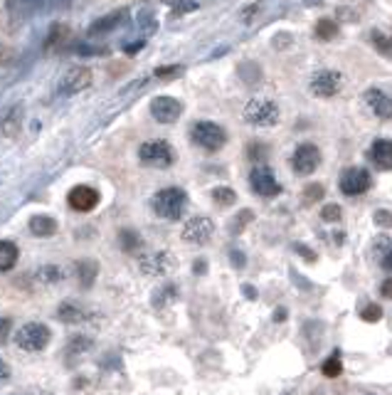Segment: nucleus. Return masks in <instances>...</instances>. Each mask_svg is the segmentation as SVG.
<instances>
[{
    "instance_id": "1",
    "label": "nucleus",
    "mask_w": 392,
    "mask_h": 395,
    "mask_svg": "<svg viewBox=\"0 0 392 395\" xmlns=\"http://www.w3.org/2000/svg\"><path fill=\"white\" fill-rule=\"evenodd\" d=\"M242 119H245V124L249 126L269 129V126L279 124V119H281L279 104L267 99V97H252V99L245 104V109H242Z\"/></svg>"
},
{
    "instance_id": "2",
    "label": "nucleus",
    "mask_w": 392,
    "mask_h": 395,
    "mask_svg": "<svg viewBox=\"0 0 392 395\" xmlns=\"http://www.w3.org/2000/svg\"><path fill=\"white\" fill-rule=\"evenodd\" d=\"M156 215L163 220H180L187 207V193L183 188H163L151 198Z\"/></svg>"
},
{
    "instance_id": "3",
    "label": "nucleus",
    "mask_w": 392,
    "mask_h": 395,
    "mask_svg": "<svg viewBox=\"0 0 392 395\" xmlns=\"http://www.w3.org/2000/svg\"><path fill=\"white\" fill-rule=\"evenodd\" d=\"M190 139L203 151L215 154V151H220L227 143V131L220 124H215V121H195L193 129H190Z\"/></svg>"
},
{
    "instance_id": "4",
    "label": "nucleus",
    "mask_w": 392,
    "mask_h": 395,
    "mask_svg": "<svg viewBox=\"0 0 392 395\" xmlns=\"http://www.w3.org/2000/svg\"><path fill=\"white\" fill-rule=\"evenodd\" d=\"M138 161L143 165H148V168H170L176 163V151L163 139H153V141L141 143Z\"/></svg>"
},
{
    "instance_id": "5",
    "label": "nucleus",
    "mask_w": 392,
    "mask_h": 395,
    "mask_svg": "<svg viewBox=\"0 0 392 395\" xmlns=\"http://www.w3.org/2000/svg\"><path fill=\"white\" fill-rule=\"evenodd\" d=\"M50 338H52V334H50V329H47L45 324H40V321L25 324L23 329H18V334H15V343H18V348L30 351V354H37V351L47 348Z\"/></svg>"
},
{
    "instance_id": "6",
    "label": "nucleus",
    "mask_w": 392,
    "mask_h": 395,
    "mask_svg": "<svg viewBox=\"0 0 392 395\" xmlns=\"http://www.w3.org/2000/svg\"><path fill=\"white\" fill-rule=\"evenodd\" d=\"M343 87V74L336 70H318L313 72V77L309 82L311 94L318 97V99H331L336 97Z\"/></svg>"
},
{
    "instance_id": "7",
    "label": "nucleus",
    "mask_w": 392,
    "mask_h": 395,
    "mask_svg": "<svg viewBox=\"0 0 392 395\" xmlns=\"http://www.w3.org/2000/svg\"><path fill=\"white\" fill-rule=\"evenodd\" d=\"M370 185H373V178H370V173L365 171V168H358V165L346 168V171L340 173V178H338L340 193L348 195V198H358V195L368 193Z\"/></svg>"
},
{
    "instance_id": "8",
    "label": "nucleus",
    "mask_w": 392,
    "mask_h": 395,
    "mask_svg": "<svg viewBox=\"0 0 392 395\" xmlns=\"http://www.w3.org/2000/svg\"><path fill=\"white\" fill-rule=\"evenodd\" d=\"M249 185L257 195L262 198H274V195L281 193V183L276 181L274 171H271L267 163H259L254 165L252 171H249Z\"/></svg>"
},
{
    "instance_id": "9",
    "label": "nucleus",
    "mask_w": 392,
    "mask_h": 395,
    "mask_svg": "<svg viewBox=\"0 0 392 395\" xmlns=\"http://www.w3.org/2000/svg\"><path fill=\"white\" fill-rule=\"evenodd\" d=\"M321 165V151L316 143H299L291 156V168L296 176H311Z\"/></svg>"
},
{
    "instance_id": "10",
    "label": "nucleus",
    "mask_w": 392,
    "mask_h": 395,
    "mask_svg": "<svg viewBox=\"0 0 392 395\" xmlns=\"http://www.w3.org/2000/svg\"><path fill=\"white\" fill-rule=\"evenodd\" d=\"M141 272L148 274V277H165L168 272H173L176 267V260H173V254L165 252V250H151L141 257Z\"/></svg>"
},
{
    "instance_id": "11",
    "label": "nucleus",
    "mask_w": 392,
    "mask_h": 395,
    "mask_svg": "<svg viewBox=\"0 0 392 395\" xmlns=\"http://www.w3.org/2000/svg\"><path fill=\"white\" fill-rule=\"evenodd\" d=\"M92 82H94L92 70L84 67V65H74L65 72V77H62V82H59V92L67 94V97L79 94V92H84V89L92 87Z\"/></svg>"
},
{
    "instance_id": "12",
    "label": "nucleus",
    "mask_w": 392,
    "mask_h": 395,
    "mask_svg": "<svg viewBox=\"0 0 392 395\" xmlns=\"http://www.w3.org/2000/svg\"><path fill=\"white\" fill-rule=\"evenodd\" d=\"M212 235H215V223L210 218H190L180 232L183 242L187 245H205Z\"/></svg>"
},
{
    "instance_id": "13",
    "label": "nucleus",
    "mask_w": 392,
    "mask_h": 395,
    "mask_svg": "<svg viewBox=\"0 0 392 395\" xmlns=\"http://www.w3.org/2000/svg\"><path fill=\"white\" fill-rule=\"evenodd\" d=\"M183 114V104L176 97H156L151 101V117L158 124H176Z\"/></svg>"
},
{
    "instance_id": "14",
    "label": "nucleus",
    "mask_w": 392,
    "mask_h": 395,
    "mask_svg": "<svg viewBox=\"0 0 392 395\" xmlns=\"http://www.w3.org/2000/svg\"><path fill=\"white\" fill-rule=\"evenodd\" d=\"M365 101H368L370 112L382 121H392V89L373 87L365 92Z\"/></svg>"
},
{
    "instance_id": "15",
    "label": "nucleus",
    "mask_w": 392,
    "mask_h": 395,
    "mask_svg": "<svg viewBox=\"0 0 392 395\" xmlns=\"http://www.w3.org/2000/svg\"><path fill=\"white\" fill-rule=\"evenodd\" d=\"M67 203H70L72 210L89 212L99 205V190L92 188V185H76V188H72L70 195H67Z\"/></svg>"
},
{
    "instance_id": "16",
    "label": "nucleus",
    "mask_w": 392,
    "mask_h": 395,
    "mask_svg": "<svg viewBox=\"0 0 392 395\" xmlns=\"http://www.w3.org/2000/svg\"><path fill=\"white\" fill-rule=\"evenodd\" d=\"M368 156L378 168L390 171L392 168V139H375L373 146H370V151H368Z\"/></svg>"
},
{
    "instance_id": "17",
    "label": "nucleus",
    "mask_w": 392,
    "mask_h": 395,
    "mask_svg": "<svg viewBox=\"0 0 392 395\" xmlns=\"http://www.w3.org/2000/svg\"><path fill=\"white\" fill-rule=\"evenodd\" d=\"M126 15H129L126 10H116V12H112V15H104V18H99L92 28H89V35H104V32H112V30H116L118 25L126 20Z\"/></svg>"
},
{
    "instance_id": "18",
    "label": "nucleus",
    "mask_w": 392,
    "mask_h": 395,
    "mask_svg": "<svg viewBox=\"0 0 392 395\" xmlns=\"http://www.w3.org/2000/svg\"><path fill=\"white\" fill-rule=\"evenodd\" d=\"M57 318L65 321V324H82L84 318H87V309L79 307L76 301H62L57 309Z\"/></svg>"
},
{
    "instance_id": "19",
    "label": "nucleus",
    "mask_w": 392,
    "mask_h": 395,
    "mask_svg": "<svg viewBox=\"0 0 392 395\" xmlns=\"http://www.w3.org/2000/svg\"><path fill=\"white\" fill-rule=\"evenodd\" d=\"M20 126H23V109L20 106H12L10 112L3 117L0 121V131L8 136V139H15L20 134Z\"/></svg>"
},
{
    "instance_id": "20",
    "label": "nucleus",
    "mask_w": 392,
    "mask_h": 395,
    "mask_svg": "<svg viewBox=\"0 0 392 395\" xmlns=\"http://www.w3.org/2000/svg\"><path fill=\"white\" fill-rule=\"evenodd\" d=\"M30 232L37 237H50L57 232V223L50 215H35V218L30 220Z\"/></svg>"
},
{
    "instance_id": "21",
    "label": "nucleus",
    "mask_w": 392,
    "mask_h": 395,
    "mask_svg": "<svg viewBox=\"0 0 392 395\" xmlns=\"http://www.w3.org/2000/svg\"><path fill=\"white\" fill-rule=\"evenodd\" d=\"M65 277H67V270L65 267H59V265H45L35 272V279L40 284H57Z\"/></svg>"
},
{
    "instance_id": "22",
    "label": "nucleus",
    "mask_w": 392,
    "mask_h": 395,
    "mask_svg": "<svg viewBox=\"0 0 392 395\" xmlns=\"http://www.w3.org/2000/svg\"><path fill=\"white\" fill-rule=\"evenodd\" d=\"M96 274H99V265L96 260H79L76 262V277L82 282V287H92L96 282Z\"/></svg>"
},
{
    "instance_id": "23",
    "label": "nucleus",
    "mask_w": 392,
    "mask_h": 395,
    "mask_svg": "<svg viewBox=\"0 0 392 395\" xmlns=\"http://www.w3.org/2000/svg\"><path fill=\"white\" fill-rule=\"evenodd\" d=\"M18 247L10 240H0V272H10L18 262Z\"/></svg>"
},
{
    "instance_id": "24",
    "label": "nucleus",
    "mask_w": 392,
    "mask_h": 395,
    "mask_svg": "<svg viewBox=\"0 0 392 395\" xmlns=\"http://www.w3.org/2000/svg\"><path fill=\"white\" fill-rule=\"evenodd\" d=\"M92 348H94L92 338H87V336H72L70 343H67V358H70V363H74V358L89 354Z\"/></svg>"
},
{
    "instance_id": "25",
    "label": "nucleus",
    "mask_w": 392,
    "mask_h": 395,
    "mask_svg": "<svg viewBox=\"0 0 392 395\" xmlns=\"http://www.w3.org/2000/svg\"><path fill=\"white\" fill-rule=\"evenodd\" d=\"M6 8L12 18H28L37 8V0H6Z\"/></svg>"
},
{
    "instance_id": "26",
    "label": "nucleus",
    "mask_w": 392,
    "mask_h": 395,
    "mask_svg": "<svg viewBox=\"0 0 392 395\" xmlns=\"http://www.w3.org/2000/svg\"><path fill=\"white\" fill-rule=\"evenodd\" d=\"M118 242H121V250L123 252H138L143 240L136 230H121L118 232Z\"/></svg>"
},
{
    "instance_id": "27",
    "label": "nucleus",
    "mask_w": 392,
    "mask_h": 395,
    "mask_svg": "<svg viewBox=\"0 0 392 395\" xmlns=\"http://www.w3.org/2000/svg\"><path fill=\"white\" fill-rule=\"evenodd\" d=\"M338 35V23L331 18H321L316 23V37L321 42H328V40H333V37Z\"/></svg>"
},
{
    "instance_id": "28",
    "label": "nucleus",
    "mask_w": 392,
    "mask_h": 395,
    "mask_svg": "<svg viewBox=\"0 0 392 395\" xmlns=\"http://www.w3.org/2000/svg\"><path fill=\"white\" fill-rule=\"evenodd\" d=\"M212 201H215L217 205H232V203H237V193H234L232 188H227V185H217V188L212 190Z\"/></svg>"
},
{
    "instance_id": "29",
    "label": "nucleus",
    "mask_w": 392,
    "mask_h": 395,
    "mask_svg": "<svg viewBox=\"0 0 392 395\" xmlns=\"http://www.w3.org/2000/svg\"><path fill=\"white\" fill-rule=\"evenodd\" d=\"M156 28H158V20H156L153 10L141 12V15H138V30L143 32V37L151 35V32H156Z\"/></svg>"
},
{
    "instance_id": "30",
    "label": "nucleus",
    "mask_w": 392,
    "mask_h": 395,
    "mask_svg": "<svg viewBox=\"0 0 392 395\" xmlns=\"http://www.w3.org/2000/svg\"><path fill=\"white\" fill-rule=\"evenodd\" d=\"M321 371H323V376H328V378H338L340 373H343V363H340V356H338V354H331V356H328Z\"/></svg>"
},
{
    "instance_id": "31",
    "label": "nucleus",
    "mask_w": 392,
    "mask_h": 395,
    "mask_svg": "<svg viewBox=\"0 0 392 395\" xmlns=\"http://www.w3.org/2000/svg\"><path fill=\"white\" fill-rule=\"evenodd\" d=\"M262 10H264V3H262V0H257V3H252V6L242 8V12H240V23H242V25H252Z\"/></svg>"
},
{
    "instance_id": "32",
    "label": "nucleus",
    "mask_w": 392,
    "mask_h": 395,
    "mask_svg": "<svg viewBox=\"0 0 392 395\" xmlns=\"http://www.w3.org/2000/svg\"><path fill=\"white\" fill-rule=\"evenodd\" d=\"M65 35H67V30L62 28V25H54L52 32H50V35H47V40H45V50H47V52H52L57 45H62Z\"/></svg>"
},
{
    "instance_id": "33",
    "label": "nucleus",
    "mask_w": 392,
    "mask_h": 395,
    "mask_svg": "<svg viewBox=\"0 0 392 395\" xmlns=\"http://www.w3.org/2000/svg\"><path fill=\"white\" fill-rule=\"evenodd\" d=\"M252 218H254V212H252V210H242L240 215H237V218L232 220V225H229V230H232V235H240V232L247 227V223H249V220H252Z\"/></svg>"
},
{
    "instance_id": "34",
    "label": "nucleus",
    "mask_w": 392,
    "mask_h": 395,
    "mask_svg": "<svg viewBox=\"0 0 392 395\" xmlns=\"http://www.w3.org/2000/svg\"><path fill=\"white\" fill-rule=\"evenodd\" d=\"M176 287H173V284H165V287H161L158 292H156V294H153V304H156V307H163V304H168L170 301V296H176Z\"/></svg>"
},
{
    "instance_id": "35",
    "label": "nucleus",
    "mask_w": 392,
    "mask_h": 395,
    "mask_svg": "<svg viewBox=\"0 0 392 395\" xmlns=\"http://www.w3.org/2000/svg\"><path fill=\"white\" fill-rule=\"evenodd\" d=\"M373 45L380 50L382 54H392V37L382 35L380 30H375V32H373Z\"/></svg>"
},
{
    "instance_id": "36",
    "label": "nucleus",
    "mask_w": 392,
    "mask_h": 395,
    "mask_svg": "<svg viewBox=\"0 0 392 395\" xmlns=\"http://www.w3.org/2000/svg\"><path fill=\"white\" fill-rule=\"evenodd\" d=\"M323 185L321 183H309V188L304 190V201H306V205H311V203H318V201H323Z\"/></svg>"
},
{
    "instance_id": "37",
    "label": "nucleus",
    "mask_w": 392,
    "mask_h": 395,
    "mask_svg": "<svg viewBox=\"0 0 392 395\" xmlns=\"http://www.w3.org/2000/svg\"><path fill=\"white\" fill-rule=\"evenodd\" d=\"M321 218L326 220V223H340L343 210H340V205H336V203H328V205H323Z\"/></svg>"
},
{
    "instance_id": "38",
    "label": "nucleus",
    "mask_w": 392,
    "mask_h": 395,
    "mask_svg": "<svg viewBox=\"0 0 392 395\" xmlns=\"http://www.w3.org/2000/svg\"><path fill=\"white\" fill-rule=\"evenodd\" d=\"M15 59H18V52H15L10 45H6V42L0 40V67L15 65Z\"/></svg>"
},
{
    "instance_id": "39",
    "label": "nucleus",
    "mask_w": 392,
    "mask_h": 395,
    "mask_svg": "<svg viewBox=\"0 0 392 395\" xmlns=\"http://www.w3.org/2000/svg\"><path fill=\"white\" fill-rule=\"evenodd\" d=\"M267 154H269V148H267V146H262V143H259V141H254L252 146L247 148V156H249V159H252L257 165L262 163L264 159H267Z\"/></svg>"
},
{
    "instance_id": "40",
    "label": "nucleus",
    "mask_w": 392,
    "mask_h": 395,
    "mask_svg": "<svg viewBox=\"0 0 392 395\" xmlns=\"http://www.w3.org/2000/svg\"><path fill=\"white\" fill-rule=\"evenodd\" d=\"M360 316H363V321H368V324H375V321L382 318V309L378 307V304H368V307L360 312Z\"/></svg>"
},
{
    "instance_id": "41",
    "label": "nucleus",
    "mask_w": 392,
    "mask_h": 395,
    "mask_svg": "<svg viewBox=\"0 0 392 395\" xmlns=\"http://www.w3.org/2000/svg\"><path fill=\"white\" fill-rule=\"evenodd\" d=\"M373 220L380 225V227H392V212L390 210H375Z\"/></svg>"
},
{
    "instance_id": "42",
    "label": "nucleus",
    "mask_w": 392,
    "mask_h": 395,
    "mask_svg": "<svg viewBox=\"0 0 392 395\" xmlns=\"http://www.w3.org/2000/svg\"><path fill=\"white\" fill-rule=\"evenodd\" d=\"M180 72H183V67H178V65H173V67H158V70H156V77L168 79V77H176V74H180Z\"/></svg>"
},
{
    "instance_id": "43",
    "label": "nucleus",
    "mask_w": 392,
    "mask_h": 395,
    "mask_svg": "<svg viewBox=\"0 0 392 395\" xmlns=\"http://www.w3.org/2000/svg\"><path fill=\"white\" fill-rule=\"evenodd\" d=\"M10 329H12L10 318H0V343L8 341V336H10Z\"/></svg>"
},
{
    "instance_id": "44",
    "label": "nucleus",
    "mask_w": 392,
    "mask_h": 395,
    "mask_svg": "<svg viewBox=\"0 0 392 395\" xmlns=\"http://www.w3.org/2000/svg\"><path fill=\"white\" fill-rule=\"evenodd\" d=\"M293 250H296V252H299V254H304L306 260H311V262H316V252H313V250L304 247V245H299V242H296V245H293Z\"/></svg>"
},
{
    "instance_id": "45",
    "label": "nucleus",
    "mask_w": 392,
    "mask_h": 395,
    "mask_svg": "<svg viewBox=\"0 0 392 395\" xmlns=\"http://www.w3.org/2000/svg\"><path fill=\"white\" fill-rule=\"evenodd\" d=\"M229 257H232V265L237 267V270H242V267H245V254H242L240 250H232V252H229Z\"/></svg>"
},
{
    "instance_id": "46",
    "label": "nucleus",
    "mask_w": 392,
    "mask_h": 395,
    "mask_svg": "<svg viewBox=\"0 0 392 395\" xmlns=\"http://www.w3.org/2000/svg\"><path fill=\"white\" fill-rule=\"evenodd\" d=\"M380 294L385 296V299H392V277H387L385 282L380 284Z\"/></svg>"
},
{
    "instance_id": "47",
    "label": "nucleus",
    "mask_w": 392,
    "mask_h": 395,
    "mask_svg": "<svg viewBox=\"0 0 392 395\" xmlns=\"http://www.w3.org/2000/svg\"><path fill=\"white\" fill-rule=\"evenodd\" d=\"M8 378H10V366H8L6 361L0 358V383H6Z\"/></svg>"
},
{
    "instance_id": "48",
    "label": "nucleus",
    "mask_w": 392,
    "mask_h": 395,
    "mask_svg": "<svg viewBox=\"0 0 392 395\" xmlns=\"http://www.w3.org/2000/svg\"><path fill=\"white\" fill-rule=\"evenodd\" d=\"M173 8H176V12H187V10H195L198 3H173Z\"/></svg>"
},
{
    "instance_id": "49",
    "label": "nucleus",
    "mask_w": 392,
    "mask_h": 395,
    "mask_svg": "<svg viewBox=\"0 0 392 395\" xmlns=\"http://www.w3.org/2000/svg\"><path fill=\"white\" fill-rule=\"evenodd\" d=\"M195 274H205L207 272V265H205V260H195Z\"/></svg>"
},
{
    "instance_id": "50",
    "label": "nucleus",
    "mask_w": 392,
    "mask_h": 395,
    "mask_svg": "<svg viewBox=\"0 0 392 395\" xmlns=\"http://www.w3.org/2000/svg\"><path fill=\"white\" fill-rule=\"evenodd\" d=\"M382 267H385V270H392V250H387L385 257H382Z\"/></svg>"
},
{
    "instance_id": "51",
    "label": "nucleus",
    "mask_w": 392,
    "mask_h": 395,
    "mask_svg": "<svg viewBox=\"0 0 392 395\" xmlns=\"http://www.w3.org/2000/svg\"><path fill=\"white\" fill-rule=\"evenodd\" d=\"M284 318H287V309H276V312H274V321H276V324H281Z\"/></svg>"
},
{
    "instance_id": "52",
    "label": "nucleus",
    "mask_w": 392,
    "mask_h": 395,
    "mask_svg": "<svg viewBox=\"0 0 392 395\" xmlns=\"http://www.w3.org/2000/svg\"><path fill=\"white\" fill-rule=\"evenodd\" d=\"M245 294H247V296H252V299H254V296H257V292H254L252 287H245Z\"/></svg>"
}]
</instances>
